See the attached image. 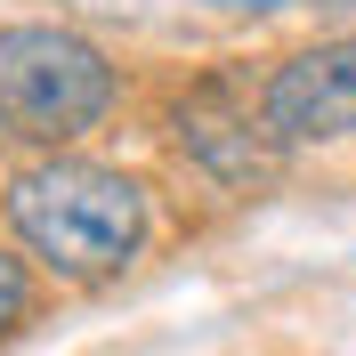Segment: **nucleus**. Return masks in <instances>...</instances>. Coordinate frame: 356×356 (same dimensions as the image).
I'll return each mask as SVG.
<instances>
[{
	"label": "nucleus",
	"instance_id": "nucleus-1",
	"mask_svg": "<svg viewBox=\"0 0 356 356\" xmlns=\"http://www.w3.org/2000/svg\"><path fill=\"white\" fill-rule=\"evenodd\" d=\"M8 227L49 275L106 284L146 243V186L106 162H41L8 186Z\"/></svg>",
	"mask_w": 356,
	"mask_h": 356
},
{
	"label": "nucleus",
	"instance_id": "nucleus-2",
	"mask_svg": "<svg viewBox=\"0 0 356 356\" xmlns=\"http://www.w3.org/2000/svg\"><path fill=\"white\" fill-rule=\"evenodd\" d=\"M113 65L65 24L0 33V146H73L113 113Z\"/></svg>",
	"mask_w": 356,
	"mask_h": 356
},
{
	"label": "nucleus",
	"instance_id": "nucleus-3",
	"mask_svg": "<svg viewBox=\"0 0 356 356\" xmlns=\"http://www.w3.org/2000/svg\"><path fill=\"white\" fill-rule=\"evenodd\" d=\"M259 113H267V138H291V146L356 138V33L284 57L259 89Z\"/></svg>",
	"mask_w": 356,
	"mask_h": 356
},
{
	"label": "nucleus",
	"instance_id": "nucleus-4",
	"mask_svg": "<svg viewBox=\"0 0 356 356\" xmlns=\"http://www.w3.org/2000/svg\"><path fill=\"white\" fill-rule=\"evenodd\" d=\"M24 308H33V275H24V259H8V251H0V332H17Z\"/></svg>",
	"mask_w": 356,
	"mask_h": 356
},
{
	"label": "nucleus",
	"instance_id": "nucleus-5",
	"mask_svg": "<svg viewBox=\"0 0 356 356\" xmlns=\"http://www.w3.org/2000/svg\"><path fill=\"white\" fill-rule=\"evenodd\" d=\"M219 8H284V0H219Z\"/></svg>",
	"mask_w": 356,
	"mask_h": 356
}]
</instances>
